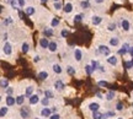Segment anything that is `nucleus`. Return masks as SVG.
Instances as JSON below:
<instances>
[{
  "mask_svg": "<svg viewBox=\"0 0 133 119\" xmlns=\"http://www.w3.org/2000/svg\"><path fill=\"white\" fill-rule=\"evenodd\" d=\"M118 119H123V118H118Z\"/></svg>",
  "mask_w": 133,
  "mask_h": 119,
  "instance_id": "052dcab7",
  "label": "nucleus"
},
{
  "mask_svg": "<svg viewBox=\"0 0 133 119\" xmlns=\"http://www.w3.org/2000/svg\"><path fill=\"white\" fill-rule=\"evenodd\" d=\"M25 11H26V14H27V15L31 16V15H33V14L36 12V9H35L33 6H27V8L25 9Z\"/></svg>",
  "mask_w": 133,
  "mask_h": 119,
  "instance_id": "a211bd4d",
  "label": "nucleus"
},
{
  "mask_svg": "<svg viewBox=\"0 0 133 119\" xmlns=\"http://www.w3.org/2000/svg\"><path fill=\"white\" fill-rule=\"evenodd\" d=\"M17 4H19V3H16V0H12V1H11V6L15 10L17 9Z\"/></svg>",
  "mask_w": 133,
  "mask_h": 119,
  "instance_id": "a19ab883",
  "label": "nucleus"
},
{
  "mask_svg": "<svg viewBox=\"0 0 133 119\" xmlns=\"http://www.w3.org/2000/svg\"><path fill=\"white\" fill-rule=\"evenodd\" d=\"M116 109H117V110H122V109H123V104H122L121 102H118V103H117V106H116Z\"/></svg>",
  "mask_w": 133,
  "mask_h": 119,
  "instance_id": "4c0bfd02",
  "label": "nucleus"
},
{
  "mask_svg": "<svg viewBox=\"0 0 133 119\" xmlns=\"http://www.w3.org/2000/svg\"><path fill=\"white\" fill-rule=\"evenodd\" d=\"M11 22H12V18L11 17H8V20H4V25H6V26H8L9 23H11Z\"/></svg>",
  "mask_w": 133,
  "mask_h": 119,
  "instance_id": "79ce46f5",
  "label": "nucleus"
},
{
  "mask_svg": "<svg viewBox=\"0 0 133 119\" xmlns=\"http://www.w3.org/2000/svg\"><path fill=\"white\" fill-rule=\"evenodd\" d=\"M99 108H100V104H99V103H96V102H93V103H90V104H89V109L93 110V112L99 110Z\"/></svg>",
  "mask_w": 133,
  "mask_h": 119,
  "instance_id": "ddd939ff",
  "label": "nucleus"
},
{
  "mask_svg": "<svg viewBox=\"0 0 133 119\" xmlns=\"http://www.w3.org/2000/svg\"><path fill=\"white\" fill-rule=\"evenodd\" d=\"M51 25H52V27H56V26H58V25H59V20H58L57 17H54L53 20H52Z\"/></svg>",
  "mask_w": 133,
  "mask_h": 119,
  "instance_id": "473e14b6",
  "label": "nucleus"
},
{
  "mask_svg": "<svg viewBox=\"0 0 133 119\" xmlns=\"http://www.w3.org/2000/svg\"><path fill=\"white\" fill-rule=\"evenodd\" d=\"M107 28H108V31H115V29H116V25H115V23H110Z\"/></svg>",
  "mask_w": 133,
  "mask_h": 119,
  "instance_id": "58836bf2",
  "label": "nucleus"
},
{
  "mask_svg": "<svg viewBox=\"0 0 133 119\" xmlns=\"http://www.w3.org/2000/svg\"><path fill=\"white\" fill-rule=\"evenodd\" d=\"M43 32H45L46 37H51L52 35H53V29H52V28H46V29H45Z\"/></svg>",
  "mask_w": 133,
  "mask_h": 119,
  "instance_id": "c756f323",
  "label": "nucleus"
},
{
  "mask_svg": "<svg viewBox=\"0 0 133 119\" xmlns=\"http://www.w3.org/2000/svg\"><path fill=\"white\" fill-rule=\"evenodd\" d=\"M17 3H19V6H21V8L25 6V0H17Z\"/></svg>",
  "mask_w": 133,
  "mask_h": 119,
  "instance_id": "a18cd8bd",
  "label": "nucleus"
},
{
  "mask_svg": "<svg viewBox=\"0 0 133 119\" xmlns=\"http://www.w3.org/2000/svg\"><path fill=\"white\" fill-rule=\"evenodd\" d=\"M104 117H115V113H112V112H110V113H105Z\"/></svg>",
  "mask_w": 133,
  "mask_h": 119,
  "instance_id": "de8ad7c7",
  "label": "nucleus"
},
{
  "mask_svg": "<svg viewBox=\"0 0 133 119\" xmlns=\"http://www.w3.org/2000/svg\"><path fill=\"white\" fill-rule=\"evenodd\" d=\"M68 35H69V31H68V29H63V31L60 32V36L63 37V38H65Z\"/></svg>",
  "mask_w": 133,
  "mask_h": 119,
  "instance_id": "e433bc0d",
  "label": "nucleus"
},
{
  "mask_svg": "<svg viewBox=\"0 0 133 119\" xmlns=\"http://www.w3.org/2000/svg\"><path fill=\"white\" fill-rule=\"evenodd\" d=\"M95 3H97V4H101V3H104V0H95Z\"/></svg>",
  "mask_w": 133,
  "mask_h": 119,
  "instance_id": "6e6d98bb",
  "label": "nucleus"
},
{
  "mask_svg": "<svg viewBox=\"0 0 133 119\" xmlns=\"http://www.w3.org/2000/svg\"><path fill=\"white\" fill-rule=\"evenodd\" d=\"M48 49H49L52 53H54V52H57L58 44L56 43V42H49V47H48Z\"/></svg>",
  "mask_w": 133,
  "mask_h": 119,
  "instance_id": "4468645a",
  "label": "nucleus"
},
{
  "mask_svg": "<svg viewBox=\"0 0 133 119\" xmlns=\"http://www.w3.org/2000/svg\"><path fill=\"white\" fill-rule=\"evenodd\" d=\"M6 114H8V107H1V109H0V117L4 118Z\"/></svg>",
  "mask_w": 133,
  "mask_h": 119,
  "instance_id": "b1692460",
  "label": "nucleus"
},
{
  "mask_svg": "<svg viewBox=\"0 0 133 119\" xmlns=\"http://www.w3.org/2000/svg\"><path fill=\"white\" fill-rule=\"evenodd\" d=\"M81 20H83V15H75L74 16V22H81Z\"/></svg>",
  "mask_w": 133,
  "mask_h": 119,
  "instance_id": "72a5a7b5",
  "label": "nucleus"
},
{
  "mask_svg": "<svg viewBox=\"0 0 133 119\" xmlns=\"http://www.w3.org/2000/svg\"><path fill=\"white\" fill-rule=\"evenodd\" d=\"M96 96H97L99 98H102V96H101V93H100V92H97V93H96Z\"/></svg>",
  "mask_w": 133,
  "mask_h": 119,
  "instance_id": "5fc2aeb1",
  "label": "nucleus"
},
{
  "mask_svg": "<svg viewBox=\"0 0 133 119\" xmlns=\"http://www.w3.org/2000/svg\"><path fill=\"white\" fill-rule=\"evenodd\" d=\"M20 114H21V117L24 119H27L30 117V108L27 107H22L21 110H20Z\"/></svg>",
  "mask_w": 133,
  "mask_h": 119,
  "instance_id": "7ed1b4c3",
  "label": "nucleus"
},
{
  "mask_svg": "<svg viewBox=\"0 0 133 119\" xmlns=\"http://www.w3.org/2000/svg\"><path fill=\"white\" fill-rule=\"evenodd\" d=\"M49 119H60V115H59L58 113H54L53 115H51V117H49Z\"/></svg>",
  "mask_w": 133,
  "mask_h": 119,
  "instance_id": "ea45409f",
  "label": "nucleus"
},
{
  "mask_svg": "<svg viewBox=\"0 0 133 119\" xmlns=\"http://www.w3.org/2000/svg\"><path fill=\"white\" fill-rule=\"evenodd\" d=\"M38 77H39V80H46L48 77V73L47 71H41V73H38Z\"/></svg>",
  "mask_w": 133,
  "mask_h": 119,
  "instance_id": "4be33fe9",
  "label": "nucleus"
},
{
  "mask_svg": "<svg viewBox=\"0 0 133 119\" xmlns=\"http://www.w3.org/2000/svg\"><path fill=\"white\" fill-rule=\"evenodd\" d=\"M29 100H30V104H37L38 102H39V97H38L37 95H32Z\"/></svg>",
  "mask_w": 133,
  "mask_h": 119,
  "instance_id": "9b49d317",
  "label": "nucleus"
},
{
  "mask_svg": "<svg viewBox=\"0 0 133 119\" xmlns=\"http://www.w3.org/2000/svg\"><path fill=\"white\" fill-rule=\"evenodd\" d=\"M25 97H26V96H17V97H16V104L21 106V104L24 103V101H25Z\"/></svg>",
  "mask_w": 133,
  "mask_h": 119,
  "instance_id": "5701e85b",
  "label": "nucleus"
},
{
  "mask_svg": "<svg viewBox=\"0 0 133 119\" xmlns=\"http://www.w3.org/2000/svg\"><path fill=\"white\" fill-rule=\"evenodd\" d=\"M45 97H47V98L51 100V98L54 97V95H53V92L51 91V90H46V91H45Z\"/></svg>",
  "mask_w": 133,
  "mask_h": 119,
  "instance_id": "a878e982",
  "label": "nucleus"
},
{
  "mask_svg": "<svg viewBox=\"0 0 133 119\" xmlns=\"http://www.w3.org/2000/svg\"><path fill=\"white\" fill-rule=\"evenodd\" d=\"M48 100H49V98H47V97H45V98H43V100H42V104H43V106H47L48 104Z\"/></svg>",
  "mask_w": 133,
  "mask_h": 119,
  "instance_id": "37998d69",
  "label": "nucleus"
},
{
  "mask_svg": "<svg viewBox=\"0 0 133 119\" xmlns=\"http://www.w3.org/2000/svg\"><path fill=\"white\" fill-rule=\"evenodd\" d=\"M41 115L45 117V118H46V117H51V109H48V108L45 107L43 109L41 110Z\"/></svg>",
  "mask_w": 133,
  "mask_h": 119,
  "instance_id": "2eb2a0df",
  "label": "nucleus"
},
{
  "mask_svg": "<svg viewBox=\"0 0 133 119\" xmlns=\"http://www.w3.org/2000/svg\"><path fill=\"white\" fill-rule=\"evenodd\" d=\"M91 68H93V70H94V71L99 69V64H97V62H96V60H91Z\"/></svg>",
  "mask_w": 133,
  "mask_h": 119,
  "instance_id": "2f4dec72",
  "label": "nucleus"
},
{
  "mask_svg": "<svg viewBox=\"0 0 133 119\" xmlns=\"http://www.w3.org/2000/svg\"><path fill=\"white\" fill-rule=\"evenodd\" d=\"M53 1H54V3H57V1H59V0H53Z\"/></svg>",
  "mask_w": 133,
  "mask_h": 119,
  "instance_id": "bf43d9fd",
  "label": "nucleus"
},
{
  "mask_svg": "<svg viewBox=\"0 0 133 119\" xmlns=\"http://www.w3.org/2000/svg\"><path fill=\"white\" fill-rule=\"evenodd\" d=\"M118 43H120V41H118L117 37H112V38H110V46L116 47V46H118Z\"/></svg>",
  "mask_w": 133,
  "mask_h": 119,
  "instance_id": "dca6fc26",
  "label": "nucleus"
},
{
  "mask_svg": "<svg viewBox=\"0 0 133 119\" xmlns=\"http://www.w3.org/2000/svg\"><path fill=\"white\" fill-rule=\"evenodd\" d=\"M85 71H86L87 75H90V74L94 71V70H93V68H91V65H86V66H85Z\"/></svg>",
  "mask_w": 133,
  "mask_h": 119,
  "instance_id": "f704fd0d",
  "label": "nucleus"
},
{
  "mask_svg": "<svg viewBox=\"0 0 133 119\" xmlns=\"http://www.w3.org/2000/svg\"><path fill=\"white\" fill-rule=\"evenodd\" d=\"M97 52L102 55H108L110 54V48H108L107 46L101 44V46H99V48H97Z\"/></svg>",
  "mask_w": 133,
  "mask_h": 119,
  "instance_id": "f03ea898",
  "label": "nucleus"
},
{
  "mask_svg": "<svg viewBox=\"0 0 133 119\" xmlns=\"http://www.w3.org/2000/svg\"><path fill=\"white\" fill-rule=\"evenodd\" d=\"M21 50H22V53H25V54L29 53V50H30V44L29 43H26V42L22 43V48H21Z\"/></svg>",
  "mask_w": 133,
  "mask_h": 119,
  "instance_id": "aec40b11",
  "label": "nucleus"
},
{
  "mask_svg": "<svg viewBox=\"0 0 133 119\" xmlns=\"http://www.w3.org/2000/svg\"><path fill=\"white\" fill-rule=\"evenodd\" d=\"M131 63H132V65H133V56H132V60H131Z\"/></svg>",
  "mask_w": 133,
  "mask_h": 119,
  "instance_id": "13d9d810",
  "label": "nucleus"
},
{
  "mask_svg": "<svg viewBox=\"0 0 133 119\" xmlns=\"http://www.w3.org/2000/svg\"><path fill=\"white\" fill-rule=\"evenodd\" d=\"M66 73L69 74V75H75V68H73V66H70V65H69V66H68V68H66Z\"/></svg>",
  "mask_w": 133,
  "mask_h": 119,
  "instance_id": "393cba45",
  "label": "nucleus"
},
{
  "mask_svg": "<svg viewBox=\"0 0 133 119\" xmlns=\"http://www.w3.org/2000/svg\"><path fill=\"white\" fill-rule=\"evenodd\" d=\"M97 85H99V86H102V87H105V86H107V82H106V81H99V82H97Z\"/></svg>",
  "mask_w": 133,
  "mask_h": 119,
  "instance_id": "c03bdc74",
  "label": "nucleus"
},
{
  "mask_svg": "<svg viewBox=\"0 0 133 119\" xmlns=\"http://www.w3.org/2000/svg\"><path fill=\"white\" fill-rule=\"evenodd\" d=\"M99 70H100L101 73H105V68H104V66H99Z\"/></svg>",
  "mask_w": 133,
  "mask_h": 119,
  "instance_id": "603ef678",
  "label": "nucleus"
},
{
  "mask_svg": "<svg viewBox=\"0 0 133 119\" xmlns=\"http://www.w3.org/2000/svg\"><path fill=\"white\" fill-rule=\"evenodd\" d=\"M62 8H63V6H62V4H60L59 1L54 3V9H56V10H62Z\"/></svg>",
  "mask_w": 133,
  "mask_h": 119,
  "instance_id": "c9c22d12",
  "label": "nucleus"
},
{
  "mask_svg": "<svg viewBox=\"0 0 133 119\" xmlns=\"http://www.w3.org/2000/svg\"><path fill=\"white\" fill-rule=\"evenodd\" d=\"M4 42H6V39H8V33H3V38H1Z\"/></svg>",
  "mask_w": 133,
  "mask_h": 119,
  "instance_id": "09e8293b",
  "label": "nucleus"
},
{
  "mask_svg": "<svg viewBox=\"0 0 133 119\" xmlns=\"http://www.w3.org/2000/svg\"><path fill=\"white\" fill-rule=\"evenodd\" d=\"M52 68H53V71H54L56 74H60V73H62V68H60V65H59V64H53Z\"/></svg>",
  "mask_w": 133,
  "mask_h": 119,
  "instance_id": "412c9836",
  "label": "nucleus"
},
{
  "mask_svg": "<svg viewBox=\"0 0 133 119\" xmlns=\"http://www.w3.org/2000/svg\"><path fill=\"white\" fill-rule=\"evenodd\" d=\"M64 12L65 14H69V12H72V10H73V5H72V3H66L65 6H64Z\"/></svg>",
  "mask_w": 133,
  "mask_h": 119,
  "instance_id": "f3484780",
  "label": "nucleus"
},
{
  "mask_svg": "<svg viewBox=\"0 0 133 119\" xmlns=\"http://www.w3.org/2000/svg\"><path fill=\"white\" fill-rule=\"evenodd\" d=\"M46 1H47V0H41V3H46Z\"/></svg>",
  "mask_w": 133,
  "mask_h": 119,
  "instance_id": "4d7b16f0",
  "label": "nucleus"
},
{
  "mask_svg": "<svg viewBox=\"0 0 133 119\" xmlns=\"http://www.w3.org/2000/svg\"><path fill=\"white\" fill-rule=\"evenodd\" d=\"M107 63H108V64H111V65H117L118 59H117V56L111 55V56H108V58H107Z\"/></svg>",
  "mask_w": 133,
  "mask_h": 119,
  "instance_id": "0eeeda50",
  "label": "nucleus"
},
{
  "mask_svg": "<svg viewBox=\"0 0 133 119\" xmlns=\"http://www.w3.org/2000/svg\"><path fill=\"white\" fill-rule=\"evenodd\" d=\"M128 50H129V46H128V43H124L123 46H122V48L118 50V54H121V55H122V54H126Z\"/></svg>",
  "mask_w": 133,
  "mask_h": 119,
  "instance_id": "9d476101",
  "label": "nucleus"
},
{
  "mask_svg": "<svg viewBox=\"0 0 133 119\" xmlns=\"http://www.w3.org/2000/svg\"><path fill=\"white\" fill-rule=\"evenodd\" d=\"M74 56H75L76 62H80V60L83 59V53H81V50H80V49H75V50H74Z\"/></svg>",
  "mask_w": 133,
  "mask_h": 119,
  "instance_id": "6e6552de",
  "label": "nucleus"
},
{
  "mask_svg": "<svg viewBox=\"0 0 133 119\" xmlns=\"http://www.w3.org/2000/svg\"><path fill=\"white\" fill-rule=\"evenodd\" d=\"M114 97H115V92L114 91H110L107 95H106V100L107 101H111V100H114Z\"/></svg>",
  "mask_w": 133,
  "mask_h": 119,
  "instance_id": "cd10ccee",
  "label": "nucleus"
},
{
  "mask_svg": "<svg viewBox=\"0 0 133 119\" xmlns=\"http://www.w3.org/2000/svg\"><path fill=\"white\" fill-rule=\"evenodd\" d=\"M121 26H122V29L123 31H129V21L128 20H122V22H121Z\"/></svg>",
  "mask_w": 133,
  "mask_h": 119,
  "instance_id": "1a4fd4ad",
  "label": "nucleus"
},
{
  "mask_svg": "<svg viewBox=\"0 0 133 119\" xmlns=\"http://www.w3.org/2000/svg\"><path fill=\"white\" fill-rule=\"evenodd\" d=\"M91 22H93V25H100L101 22H102V17L101 16H93V20H91Z\"/></svg>",
  "mask_w": 133,
  "mask_h": 119,
  "instance_id": "f8f14e48",
  "label": "nucleus"
},
{
  "mask_svg": "<svg viewBox=\"0 0 133 119\" xmlns=\"http://www.w3.org/2000/svg\"><path fill=\"white\" fill-rule=\"evenodd\" d=\"M54 87H56V90H58V91H62L65 86H64V82L62 80H57V81H54Z\"/></svg>",
  "mask_w": 133,
  "mask_h": 119,
  "instance_id": "423d86ee",
  "label": "nucleus"
},
{
  "mask_svg": "<svg viewBox=\"0 0 133 119\" xmlns=\"http://www.w3.org/2000/svg\"><path fill=\"white\" fill-rule=\"evenodd\" d=\"M8 85H9V82H8L6 79H1V88L6 90V88H8Z\"/></svg>",
  "mask_w": 133,
  "mask_h": 119,
  "instance_id": "bb28decb",
  "label": "nucleus"
},
{
  "mask_svg": "<svg viewBox=\"0 0 133 119\" xmlns=\"http://www.w3.org/2000/svg\"><path fill=\"white\" fill-rule=\"evenodd\" d=\"M12 91H14V90H12L11 87H8V88H6V92H8V95H11V93H12Z\"/></svg>",
  "mask_w": 133,
  "mask_h": 119,
  "instance_id": "8fccbe9b",
  "label": "nucleus"
},
{
  "mask_svg": "<svg viewBox=\"0 0 133 119\" xmlns=\"http://www.w3.org/2000/svg\"><path fill=\"white\" fill-rule=\"evenodd\" d=\"M33 62H35V63H37V62H39V56H38V55H36V56L33 58Z\"/></svg>",
  "mask_w": 133,
  "mask_h": 119,
  "instance_id": "3c124183",
  "label": "nucleus"
},
{
  "mask_svg": "<svg viewBox=\"0 0 133 119\" xmlns=\"http://www.w3.org/2000/svg\"><path fill=\"white\" fill-rule=\"evenodd\" d=\"M126 66H127V69H132L133 68V65L131 62H126Z\"/></svg>",
  "mask_w": 133,
  "mask_h": 119,
  "instance_id": "49530a36",
  "label": "nucleus"
},
{
  "mask_svg": "<svg viewBox=\"0 0 133 119\" xmlns=\"http://www.w3.org/2000/svg\"><path fill=\"white\" fill-rule=\"evenodd\" d=\"M5 102H6V106H14V104H16V98H14L12 96H6V100H5Z\"/></svg>",
  "mask_w": 133,
  "mask_h": 119,
  "instance_id": "20e7f679",
  "label": "nucleus"
},
{
  "mask_svg": "<svg viewBox=\"0 0 133 119\" xmlns=\"http://www.w3.org/2000/svg\"><path fill=\"white\" fill-rule=\"evenodd\" d=\"M32 92H33V86H29V87L26 88V91H25V96L30 98V97L32 96Z\"/></svg>",
  "mask_w": 133,
  "mask_h": 119,
  "instance_id": "6ab92c4d",
  "label": "nucleus"
},
{
  "mask_svg": "<svg viewBox=\"0 0 133 119\" xmlns=\"http://www.w3.org/2000/svg\"><path fill=\"white\" fill-rule=\"evenodd\" d=\"M129 54L133 56V47H132V48H129Z\"/></svg>",
  "mask_w": 133,
  "mask_h": 119,
  "instance_id": "864d4df0",
  "label": "nucleus"
},
{
  "mask_svg": "<svg viewBox=\"0 0 133 119\" xmlns=\"http://www.w3.org/2000/svg\"><path fill=\"white\" fill-rule=\"evenodd\" d=\"M80 5H81V8H83V9H89V6H90L87 0H83V1L80 3Z\"/></svg>",
  "mask_w": 133,
  "mask_h": 119,
  "instance_id": "7c9ffc66",
  "label": "nucleus"
},
{
  "mask_svg": "<svg viewBox=\"0 0 133 119\" xmlns=\"http://www.w3.org/2000/svg\"><path fill=\"white\" fill-rule=\"evenodd\" d=\"M102 117H104V114H100L97 110L94 112V114H93V119H102Z\"/></svg>",
  "mask_w": 133,
  "mask_h": 119,
  "instance_id": "c85d7f7f",
  "label": "nucleus"
},
{
  "mask_svg": "<svg viewBox=\"0 0 133 119\" xmlns=\"http://www.w3.org/2000/svg\"><path fill=\"white\" fill-rule=\"evenodd\" d=\"M39 46H41V48H43V49H46V48L49 47V42H48L47 37H46V38H41V39H39Z\"/></svg>",
  "mask_w": 133,
  "mask_h": 119,
  "instance_id": "39448f33",
  "label": "nucleus"
},
{
  "mask_svg": "<svg viewBox=\"0 0 133 119\" xmlns=\"http://www.w3.org/2000/svg\"><path fill=\"white\" fill-rule=\"evenodd\" d=\"M3 52H4V54H6V55H10L12 53V47H11V44H10L9 42H5V43H4V46H3Z\"/></svg>",
  "mask_w": 133,
  "mask_h": 119,
  "instance_id": "f257e3e1",
  "label": "nucleus"
}]
</instances>
